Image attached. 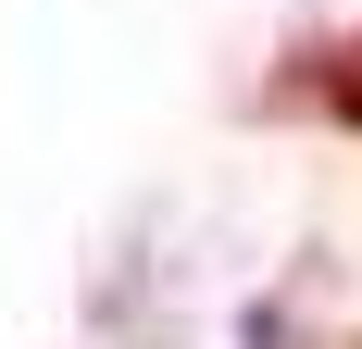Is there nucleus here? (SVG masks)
I'll list each match as a JSON object with an SVG mask.
<instances>
[{
    "label": "nucleus",
    "mask_w": 362,
    "mask_h": 349,
    "mask_svg": "<svg viewBox=\"0 0 362 349\" xmlns=\"http://www.w3.org/2000/svg\"><path fill=\"white\" fill-rule=\"evenodd\" d=\"M300 63H313L300 88H313V100H325L337 125H362V37H337V50H300Z\"/></svg>",
    "instance_id": "obj_1"
}]
</instances>
